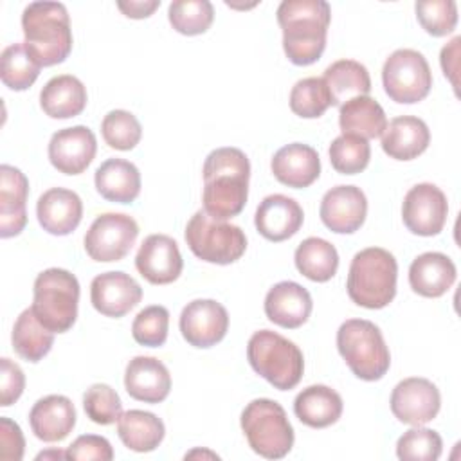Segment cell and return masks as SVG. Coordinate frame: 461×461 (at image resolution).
Instances as JSON below:
<instances>
[{"label": "cell", "instance_id": "1", "mask_svg": "<svg viewBox=\"0 0 461 461\" xmlns=\"http://www.w3.org/2000/svg\"><path fill=\"white\" fill-rule=\"evenodd\" d=\"M203 211L218 220L238 216L249 198L250 162L238 148H216L203 162Z\"/></svg>", "mask_w": 461, "mask_h": 461}, {"label": "cell", "instance_id": "2", "mask_svg": "<svg viewBox=\"0 0 461 461\" xmlns=\"http://www.w3.org/2000/svg\"><path fill=\"white\" fill-rule=\"evenodd\" d=\"M331 7L324 0H283L277 23L283 31L286 58L299 67L315 63L326 49Z\"/></svg>", "mask_w": 461, "mask_h": 461}, {"label": "cell", "instance_id": "3", "mask_svg": "<svg viewBox=\"0 0 461 461\" xmlns=\"http://www.w3.org/2000/svg\"><path fill=\"white\" fill-rule=\"evenodd\" d=\"M25 47L41 67L63 63L72 50L68 11L59 2H32L22 13Z\"/></svg>", "mask_w": 461, "mask_h": 461}, {"label": "cell", "instance_id": "4", "mask_svg": "<svg viewBox=\"0 0 461 461\" xmlns=\"http://www.w3.org/2000/svg\"><path fill=\"white\" fill-rule=\"evenodd\" d=\"M398 265L394 256L380 247L357 252L348 272L349 299L367 310L385 308L396 295Z\"/></svg>", "mask_w": 461, "mask_h": 461}, {"label": "cell", "instance_id": "5", "mask_svg": "<svg viewBox=\"0 0 461 461\" xmlns=\"http://www.w3.org/2000/svg\"><path fill=\"white\" fill-rule=\"evenodd\" d=\"M337 349L351 373L360 380L375 382L389 371V348L380 328L371 321H344L337 331Z\"/></svg>", "mask_w": 461, "mask_h": 461}, {"label": "cell", "instance_id": "6", "mask_svg": "<svg viewBox=\"0 0 461 461\" xmlns=\"http://www.w3.org/2000/svg\"><path fill=\"white\" fill-rule=\"evenodd\" d=\"M247 358L250 367L279 391L294 389L303 378V351L276 331H256L249 339Z\"/></svg>", "mask_w": 461, "mask_h": 461}, {"label": "cell", "instance_id": "7", "mask_svg": "<svg viewBox=\"0 0 461 461\" xmlns=\"http://www.w3.org/2000/svg\"><path fill=\"white\" fill-rule=\"evenodd\" d=\"M32 312L52 333L68 331L77 319L79 281L65 268L40 272L32 286Z\"/></svg>", "mask_w": 461, "mask_h": 461}, {"label": "cell", "instance_id": "8", "mask_svg": "<svg viewBox=\"0 0 461 461\" xmlns=\"http://www.w3.org/2000/svg\"><path fill=\"white\" fill-rule=\"evenodd\" d=\"M249 447L267 459H281L294 447V429L285 409L270 398H256L241 412Z\"/></svg>", "mask_w": 461, "mask_h": 461}, {"label": "cell", "instance_id": "9", "mask_svg": "<svg viewBox=\"0 0 461 461\" xmlns=\"http://www.w3.org/2000/svg\"><path fill=\"white\" fill-rule=\"evenodd\" d=\"M184 236L198 259L214 265H230L247 250V236L238 225L212 218L203 209L191 216Z\"/></svg>", "mask_w": 461, "mask_h": 461}, {"label": "cell", "instance_id": "10", "mask_svg": "<svg viewBox=\"0 0 461 461\" xmlns=\"http://www.w3.org/2000/svg\"><path fill=\"white\" fill-rule=\"evenodd\" d=\"M382 83L391 101L412 104L429 95L432 88V72L421 52L414 49H398L382 67Z\"/></svg>", "mask_w": 461, "mask_h": 461}, {"label": "cell", "instance_id": "11", "mask_svg": "<svg viewBox=\"0 0 461 461\" xmlns=\"http://www.w3.org/2000/svg\"><path fill=\"white\" fill-rule=\"evenodd\" d=\"M139 225L130 214H99L85 234L86 254L99 263L121 261L135 245Z\"/></svg>", "mask_w": 461, "mask_h": 461}, {"label": "cell", "instance_id": "12", "mask_svg": "<svg viewBox=\"0 0 461 461\" xmlns=\"http://www.w3.org/2000/svg\"><path fill=\"white\" fill-rule=\"evenodd\" d=\"M448 214L445 193L429 182L411 187L402 203L405 227L418 236H436L443 230Z\"/></svg>", "mask_w": 461, "mask_h": 461}, {"label": "cell", "instance_id": "13", "mask_svg": "<svg viewBox=\"0 0 461 461\" xmlns=\"http://www.w3.org/2000/svg\"><path fill=\"white\" fill-rule=\"evenodd\" d=\"M441 407L439 389L427 378L411 376L398 382L391 393V411L405 425L432 421Z\"/></svg>", "mask_w": 461, "mask_h": 461}, {"label": "cell", "instance_id": "14", "mask_svg": "<svg viewBox=\"0 0 461 461\" xmlns=\"http://www.w3.org/2000/svg\"><path fill=\"white\" fill-rule=\"evenodd\" d=\"M180 333L193 348H211L218 344L229 330V313L214 299H194L180 313Z\"/></svg>", "mask_w": 461, "mask_h": 461}, {"label": "cell", "instance_id": "15", "mask_svg": "<svg viewBox=\"0 0 461 461\" xmlns=\"http://www.w3.org/2000/svg\"><path fill=\"white\" fill-rule=\"evenodd\" d=\"M95 151V135L83 124L58 130L49 140V160L63 175L83 173L94 160Z\"/></svg>", "mask_w": 461, "mask_h": 461}, {"label": "cell", "instance_id": "16", "mask_svg": "<svg viewBox=\"0 0 461 461\" xmlns=\"http://www.w3.org/2000/svg\"><path fill=\"white\" fill-rule=\"evenodd\" d=\"M319 214L331 232L353 234L366 221L367 198L357 185H335L324 193Z\"/></svg>", "mask_w": 461, "mask_h": 461}, {"label": "cell", "instance_id": "17", "mask_svg": "<svg viewBox=\"0 0 461 461\" xmlns=\"http://www.w3.org/2000/svg\"><path fill=\"white\" fill-rule=\"evenodd\" d=\"M135 268L151 285L176 281L184 268L176 241L167 234H149L139 247Z\"/></svg>", "mask_w": 461, "mask_h": 461}, {"label": "cell", "instance_id": "18", "mask_svg": "<svg viewBox=\"0 0 461 461\" xmlns=\"http://www.w3.org/2000/svg\"><path fill=\"white\" fill-rule=\"evenodd\" d=\"M142 299L140 285L124 272H103L92 279V306L104 317L119 319L133 310Z\"/></svg>", "mask_w": 461, "mask_h": 461}, {"label": "cell", "instance_id": "19", "mask_svg": "<svg viewBox=\"0 0 461 461\" xmlns=\"http://www.w3.org/2000/svg\"><path fill=\"white\" fill-rule=\"evenodd\" d=\"M303 207L286 194H268L256 209L254 223L258 232L268 241H285L303 225Z\"/></svg>", "mask_w": 461, "mask_h": 461}, {"label": "cell", "instance_id": "20", "mask_svg": "<svg viewBox=\"0 0 461 461\" xmlns=\"http://www.w3.org/2000/svg\"><path fill=\"white\" fill-rule=\"evenodd\" d=\"M313 303L310 292L295 281H281L274 285L265 297V315L270 322L295 330L303 326L310 313Z\"/></svg>", "mask_w": 461, "mask_h": 461}, {"label": "cell", "instance_id": "21", "mask_svg": "<svg viewBox=\"0 0 461 461\" xmlns=\"http://www.w3.org/2000/svg\"><path fill=\"white\" fill-rule=\"evenodd\" d=\"M126 393L144 403H160L171 391V375L155 357H133L124 371Z\"/></svg>", "mask_w": 461, "mask_h": 461}, {"label": "cell", "instance_id": "22", "mask_svg": "<svg viewBox=\"0 0 461 461\" xmlns=\"http://www.w3.org/2000/svg\"><path fill=\"white\" fill-rule=\"evenodd\" d=\"M270 169L283 185L303 189L312 185L319 178L321 158L312 146L303 142H292L274 153Z\"/></svg>", "mask_w": 461, "mask_h": 461}, {"label": "cell", "instance_id": "23", "mask_svg": "<svg viewBox=\"0 0 461 461\" xmlns=\"http://www.w3.org/2000/svg\"><path fill=\"white\" fill-rule=\"evenodd\" d=\"M29 180L14 166H0V236H18L27 223Z\"/></svg>", "mask_w": 461, "mask_h": 461}, {"label": "cell", "instance_id": "24", "mask_svg": "<svg viewBox=\"0 0 461 461\" xmlns=\"http://www.w3.org/2000/svg\"><path fill=\"white\" fill-rule=\"evenodd\" d=\"M36 216L43 230L52 236H67L83 218V202L77 193L65 187L45 191L36 203Z\"/></svg>", "mask_w": 461, "mask_h": 461}, {"label": "cell", "instance_id": "25", "mask_svg": "<svg viewBox=\"0 0 461 461\" xmlns=\"http://www.w3.org/2000/svg\"><path fill=\"white\" fill-rule=\"evenodd\" d=\"M76 418L74 403L67 396L49 394L32 405L29 412V425L38 439L56 443L72 432Z\"/></svg>", "mask_w": 461, "mask_h": 461}, {"label": "cell", "instance_id": "26", "mask_svg": "<svg viewBox=\"0 0 461 461\" xmlns=\"http://www.w3.org/2000/svg\"><path fill=\"white\" fill-rule=\"evenodd\" d=\"M430 142V131L423 119L402 115L389 121L382 133V149L394 160H412L421 155Z\"/></svg>", "mask_w": 461, "mask_h": 461}, {"label": "cell", "instance_id": "27", "mask_svg": "<svg viewBox=\"0 0 461 461\" xmlns=\"http://www.w3.org/2000/svg\"><path fill=\"white\" fill-rule=\"evenodd\" d=\"M457 276L454 261L441 252H423L409 267V285L421 297H441Z\"/></svg>", "mask_w": 461, "mask_h": 461}, {"label": "cell", "instance_id": "28", "mask_svg": "<svg viewBox=\"0 0 461 461\" xmlns=\"http://www.w3.org/2000/svg\"><path fill=\"white\" fill-rule=\"evenodd\" d=\"M342 407L340 394L322 384L304 387L294 400L295 416L312 429H324L339 421Z\"/></svg>", "mask_w": 461, "mask_h": 461}, {"label": "cell", "instance_id": "29", "mask_svg": "<svg viewBox=\"0 0 461 461\" xmlns=\"http://www.w3.org/2000/svg\"><path fill=\"white\" fill-rule=\"evenodd\" d=\"M97 193L115 203H131L140 193V173L137 166L124 158L104 160L94 175Z\"/></svg>", "mask_w": 461, "mask_h": 461}, {"label": "cell", "instance_id": "30", "mask_svg": "<svg viewBox=\"0 0 461 461\" xmlns=\"http://www.w3.org/2000/svg\"><path fill=\"white\" fill-rule=\"evenodd\" d=\"M85 85L70 74L54 76L40 92V106L52 119H70L79 115L86 106Z\"/></svg>", "mask_w": 461, "mask_h": 461}, {"label": "cell", "instance_id": "31", "mask_svg": "<svg viewBox=\"0 0 461 461\" xmlns=\"http://www.w3.org/2000/svg\"><path fill=\"white\" fill-rule=\"evenodd\" d=\"M339 126L342 135H355L369 140L384 133L387 119L378 101L369 95H358L340 104Z\"/></svg>", "mask_w": 461, "mask_h": 461}, {"label": "cell", "instance_id": "32", "mask_svg": "<svg viewBox=\"0 0 461 461\" xmlns=\"http://www.w3.org/2000/svg\"><path fill=\"white\" fill-rule=\"evenodd\" d=\"M117 434L126 448L133 452H151L162 443L166 427L157 414L131 409L122 412L117 420Z\"/></svg>", "mask_w": 461, "mask_h": 461}, {"label": "cell", "instance_id": "33", "mask_svg": "<svg viewBox=\"0 0 461 461\" xmlns=\"http://www.w3.org/2000/svg\"><path fill=\"white\" fill-rule=\"evenodd\" d=\"M324 83L333 97V104H342L353 97L371 92L367 68L355 59H339L324 70Z\"/></svg>", "mask_w": 461, "mask_h": 461}, {"label": "cell", "instance_id": "34", "mask_svg": "<svg viewBox=\"0 0 461 461\" xmlns=\"http://www.w3.org/2000/svg\"><path fill=\"white\" fill-rule=\"evenodd\" d=\"M294 261L304 277L315 283H326L337 274L339 252L330 241L312 236L299 243Z\"/></svg>", "mask_w": 461, "mask_h": 461}, {"label": "cell", "instance_id": "35", "mask_svg": "<svg viewBox=\"0 0 461 461\" xmlns=\"http://www.w3.org/2000/svg\"><path fill=\"white\" fill-rule=\"evenodd\" d=\"M11 340L23 360L40 362L52 349L54 333L38 321L32 308H25L13 326Z\"/></svg>", "mask_w": 461, "mask_h": 461}, {"label": "cell", "instance_id": "36", "mask_svg": "<svg viewBox=\"0 0 461 461\" xmlns=\"http://www.w3.org/2000/svg\"><path fill=\"white\" fill-rule=\"evenodd\" d=\"M40 68L41 65L27 50L25 43H13L2 50L0 77L9 90H27L38 79Z\"/></svg>", "mask_w": 461, "mask_h": 461}, {"label": "cell", "instance_id": "37", "mask_svg": "<svg viewBox=\"0 0 461 461\" xmlns=\"http://www.w3.org/2000/svg\"><path fill=\"white\" fill-rule=\"evenodd\" d=\"M333 104V97L322 77L299 79L290 92V110L303 119H317Z\"/></svg>", "mask_w": 461, "mask_h": 461}, {"label": "cell", "instance_id": "38", "mask_svg": "<svg viewBox=\"0 0 461 461\" xmlns=\"http://www.w3.org/2000/svg\"><path fill=\"white\" fill-rule=\"evenodd\" d=\"M173 29L185 36L205 32L214 20V7L209 0H175L167 7Z\"/></svg>", "mask_w": 461, "mask_h": 461}, {"label": "cell", "instance_id": "39", "mask_svg": "<svg viewBox=\"0 0 461 461\" xmlns=\"http://www.w3.org/2000/svg\"><path fill=\"white\" fill-rule=\"evenodd\" d=\"M330 162L340 175H357L364 171L371 158V146L366 139L355 135H339L330 144Z\"/></svg>", "mask_w": 461, "mask_h": 461}, {"label": "cell", "instance_id": "40", "mask_svg": "<svg viewBox=\"0 0 461 461\" xmlns=\"http://www.w3.org/2000/svg\"><path fill=\"white\" fill-rule=\"evenodd\" d=\"M101 133L110 148L119 151H130L139 144L142 137V126L131 112L112 110L104 115L101 122Z\"/></svg>", "mask_w": 461, "mask_h": 461}, {"label": "cell", "instance_id": "41", "mask_svg": "<svg viewBox=\"0 0 461 461\" xmlns=\"http://www.w3.org/2000/svg\"><path fill=\"white\" fill-rule=\"evenodd\" d=\"M443 450L441 436L421 425L403 432L396 443V456L403 461H436Z\"/></svg>", "mask_w": 461, "mask_h": 461}, {"label": "cell", "instance_id": "42", "mask_svg": "<svg viewBox=\"0 0 461 461\" xmlns=\"http://www.w3.org/2000/svg\"><path fill=\"white\" fill-rule=\"evenodd\" d=\"M169 312L166 306L151 304L137 313L131 324V335L137 344L160 348L167 339Z\"/></svg>", "mask_w": 461, "mask_h": 461}, {"label": "cell", "instance_id": "43", "mask_svg": "<svg viewBox=\"0 0 461 461\" xmlns=\"http://www.w3.org/2000/svg\"><path fill=\"white\" fill-rule=\"evenodd\" d=\"M414 9L420 25L432 36H447L457 25V4L454 0H420Z\"/></svg>", "mask_w": 461, "mask_h": 461}, {"label": "cell", "instance_id": "44", "mask_svg": "<svg viewBox=\"0 0 461 461\" xmlns=\"http://www.w3.org/2000/svg\"><path fill=\"white\" fill-rule=\"evenodd\" d=\"M83 409L97 425H112L122 414V403L108 384H94L83 394Z\"/></svg>", "mask_w": 461, "mask_h": 461}, {"label": "cell", "instance_id": "45", "mask_svg": "<svg viewBox=\"0 0 461 461\" xmlns=\"http://www.w3.org/2000/svg\"><path fill=\"white\" fill-rule=\"evenodd\" d=\"M67 459H97V461H110L113 459V448L110 441L97 434H83L72 441V445L65 450Z\"/></svg>", "mask_w": 461, "mask_h": 461}, {"label": "cell", "instance_id": "46", "mask_svg": "<svg viewBox=\"0 0 461 461\" xmlns=\"http://www.w3.org/2000/svg\"><path fill=\"white\" fill-rule=\"evenodd\" d=\"M25 389V375L22 367L11 358L4 357L0 360V405H13Z\"/></svg>", "mask_w": 461, "mask_h": 461}, {"label": "cell", "instance_id": "47", "mask_svg": "<svg viewBox=\"0 0 461 461\" xmlns=\"http://www.w3.org/2000/svg\"><path fill=\"white\" fill-rule=\"evenodd\" d=\"M25 439L22 429L13 420L0 418V459L20 461L23 457Z\"/></svg>", "mask_w": 461, "mask_h": 461}, {"label": "cell", "instance_id": "48", "mask_svg": "<svg viewBox=\"0 0 461 461\" xmlns=\"http://www.w3.org/2000/svg\"><path fill=\"white\" fill-rule=\"evenodd\" d=\"M459 43H461V38L456 36L448 45H445L441 49V54H439V61H441V68H443V74L445 77L450 79L454 90L457 92V79H456V74H457V58H459Z\"/></svg>", "mask_w": 461, "mask_h": 461}, {"label": "cell", "instance_id": "49", "mask_svg": "<svg viewBox=\"0 0 461 461\" xmlns=\"http://www.w3.org/2000/svg\"><path fill=\"white\" fill-rule=\"evenodd\" d=\"M117 7L124 13L128 18H148L151 13L160 7V0H130V2H117Z\"/></svg>", "mask_w": 461, "mask_h": 461}, {"label": "cell", "instance_id": "50", "mask_svg": "<svg viewBox=\"0 0 461 461\" xmlns=\"http://www.w3.org/2000/svg\"><path fill=\"white\" fill-rule=\"evenodd\" d=\"M45 457H67L65 452H59V450H52V452H41L36 456V459H45Z\"/></svg>", "mask_w": 461, "mask_h": 461}, {"label": "cell", "instance_id": "51", "mask_svg": "<svg viewBox=\"0 0 461 461\" xmlns=\"http://www.w3.org/2000/svg\"><path fill=\"white\" fill-rule=\"evenodd\" d=\"M194 456H211V457H216L218 459V456L216 454H211V452H200V450H193V452H189V454H185V457H194Z\"/></svg>", "mask_w": 461, "mask_h": 461}]
</instances>
